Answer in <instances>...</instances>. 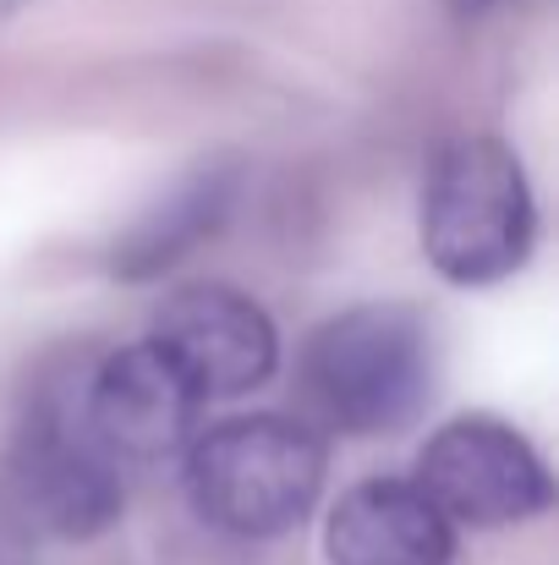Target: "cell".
Listing matches in <instances>:
<instances>
[{
	"mask_svg": "<svg viewBox=\"0 0 559 565\" xmlns=\"http://www.w3.org/2000/svg\"><path fill=\"white\" fill-rule=\"evenodd\" d=\"M488 6H499V0H450V11H455V17H483Z\"/></svg>",
	"mask_w": 559,
	"mask_h": 565,
	"instance_id": "11",
	"label": "cell"
},
{
	"mask_svg": "<svg viewBox=\"0 0 559 565\" xmlns=\"http://www.w3.org/2000/svg\"><path fill=\"white\" fill-rule=\"evenodd\" d=\"M236 192H241V171L236 166H225V160L197 166L192 177H182L154 209H143L116 236L110 275H121V280H154V275H165L171 264H182L203 236H214L230 220Z\"/></svg>",
	"mask_w": 559,
	"mask_h": 565,
	"instance_id": "9",
	"label": "cell"
},
{
	"mask_svg": "<svg viewBox=\"0 0 559 565\" xmlns=\"http://www.w3.org/2000/svg\"><path fill=\"white\" fill-rule=\"evenodd\" d=\"M417 489L466 527L533 522L555 505L544 456L499 417H455L417 456Z\"/></svg>",
	"mask_w": 559,
	"mask_h": 565,
	"instance_id": "5",
	"label": "cell"
},
{
	"mask_svg": "<svg viewBox=\"0 0 559 565\" xmlns=\"http://www.w3.org/2000/svg\"><path fill=\"white\" fill-rule=\"evenodd\" d=\"M28 6H33V0H0V22H11V17L28 11Z\"/></svg>",
	"mask_w": 559,
	"mask_h": 565,
	"instance_id": "12",
	"label": "cell"
},
{
	"mask_svg": "<svg viewBox=\"0 0 559 565\" xmlns=\"http://www.w3.org/2000/svg\"><path fill=\"white\" fill-rule=\"evenodd\" d=\"M0 500L17 533L44 539H94L121 516V461L94 439L83 417V390L72 395L61 384L33 401L0 461Z\"/></svg>",
	"mask_w": 559,
	"mask_h": 565,
	"instance_id": "4",
	"label": "cell"
},
{
	"mask_svg": "<svg viewBox=\"0 0 559 565\" xmlns=\"http://www.w3.org/2000/svg\"><path fill=\"white\" fill-rule=\"evenodd\" d=\"M330 565H450L455 522L400 478H368L341 494L324 527Z\"/></svg>",
	"mask_w": 559,
	"mask_h": 565,
	"instance_id": "8",
	"label": "cell"
},
{
	"mask_svg": "<svg viewBox=\"0 0 559 565\" xmlns=\"http://www.w3.org/2000/svg\"><path fill=\"white\" fill-rule=\"evenodd\" d=\"M324 439L297 417H230L192 439L186 494L203 522L236 539L291 533L324 494Z\"/></svg>",
	"mask_w": 559,
	"mask_h": 565,
	"instance_id": "3",
	"label": "cell"
},
{
	"mask_svg": "<svg viewBox=\"0 0 559 565\" xmlns=\"http://www.w3.org/2000/svg\"><path fill=\"white\" fill-rule=\"evenodd\" d=\"M149 341L171 358V369L208 401L241 395L275 374L280 335L275 319L236 286H186L160 313Z\"/></svg>",
	"mask_w": 559,
	"mask_h": 565,
	"instance_id": "6",
	"label": "cell"
},
{
	"mask_svg": "<svg viewBox=\"0 0 559 565\" xmlns=\"http://www.w3.org/2000/svg\"><path fill=\"white\" fill-rule=\"evenodd\" d=\"M0 565H33V550H28V533H17L6 516H0Z\"/></svg>",
	"mask_w": 559,
	"mask_h": 565,
	"instance_id": "10",
	"label": "cell"
},
{
	"mask_svg": "<svg viewBox=\"0 0 559 565\" xmlns=\"http://www.w3.org/2000/svg\"><path fill=\"white\" fill-rule=\"evenodd\" d=\"M538 209L522 160L499 138H455L422 182V253L455 286H494L533 253Z\"/></svg>",
	"mask_w": 559,
	"mask_h": 565,
	"instance_id": "2",
	"label": "cell"
},
{
	"mask_svg": "<svg viewBox=\"0 0 559 565\" xmlns=\"http://www.w3.org/2000/svg\"><path fill=\"white\" fill-rule=\"evenodd\" d=\"M203 395L186 384L154 341L110 352L83 379V417L116 461L176 456L197 428Z\"/></svg>",
	"mask_w": 559,
	"mask_h": 565,
	"instance_id": "7",
	"label": "cell"
},
{
	"mask_svg": "<svg viewBox=\"0 0 559 565\" xmlns=\"http://www.w3.org/2000/svg\"><path fill=\"white\" fill-rule=\"evenodd\" d=\"M302 379L341 434H400L433 401V330L406 302H363L308 335Z\"/></svg>",
	"mask_w": 559,
	"mask_h": 565,
	"instance_id": "1",
	"label": "cell"
}]
</instances>
